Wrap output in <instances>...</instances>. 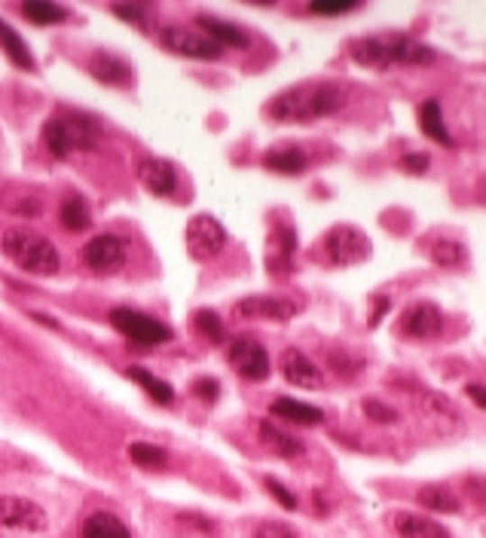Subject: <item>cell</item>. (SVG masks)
Returning <instances> with one entry per match:
<instances>
[{"label":"cell","instance_id":"1","mask_svg":"<svg viewBox=\"0 0 486 538\" xmlns=\"http://www.w3.org/2000/svg\"><path fill=\"white\" fill-rule=\"evenodd\" d=\"M343 107H346V89L340 83L321 80V83H300L279 92L266 110L279 123H312L321 120V116H334Z\"/></svg>","mask_w":486,"mask_h":538},{"label":"cell","instance_id":"2","mask_svg":"<svg viewBox=\"0 0 486 538\" xmlns=\"http://www.w3.org/2000/svg\"><path fill=\"white\" fill-rule=\"evenodd\" d=\"M101 141V125L83 110H61L43 125V144L56 160L96 150Z\"/></svg>","mask_w":486,"mask_h":538},{"label":"cell","instance_id":"3","mask_svg":"<svg viewBox=\"0 0 486 538\" xmlns=\"http://www.w3.org/2000/svg\"><path fill=\"white\" fill-rule=\"evenodd\" d=\"M0 248L19 269L31 275H56L61 266L59 248L46 236L25 227H10L0 236Z\"/></svg>","mask_w":486,"mask_h":538},{"label":"cell","instance_id":"4","mask_svg":"<svg viewBox=\"0 0 486 538\" xmlns=\"http://www.w3.org/2000/svg\"><path fill=\"white\" fill-rule=\"evenodd\" d=\"M325 257L331 266H358L371 257V239L364 229L352 224H336L325 236Z\"/></svg>","mask_w":486,"mask_h":538},{"label":"cell","instance_id":"5","mask_svg":"<svg viewBox=\"0 0 486 538\" xmlns=\"http://www.w3.org/2000/svg\"><path fill=\"white\" fill-rule=\"evenodd\" d=\"M111 324L125 339H132V343H141V346H160V343H169L171 339V328L162 321L151 319V315L138 312V310H129V306H120V310L111 312Z\"/></svg>","mask_w":486,"mask_h":538},{"label":"cell","instance_id":"6","mask_svg":"<svg viewBox=\"0 0 486 538\" xmlns=\"http://www.w3.org/2000/svg\"><path fill=\"white\" fill-rule=\"evenodd\" d=\"M226 245V229L215 215H196L187 224V255L199 264L217 257Z\"/></svg>","mask_w":486,"mask_h":538},{"label":"cell","instance_id":"7","mask_svg":"<svg viewBox=\"0 0 486 538\" xmlns=\"http://www.w3.org/2000/svg\"><path fill=\"white\" fill-rule=\"evenodd\" d=\"M125 260H129V242L116 233H98L83 245V264L101 275L123 269Z\"/></svg>","mask_w":486,"mask_h":538},{"label":"cell","instance_id":"8","mask_svg":"<svg viewBox=\"0 0 486 538\" xmlns=\"http://www.w3.org/2000/svg\"><path fill=\"white\" fill-rule=\"evenodd\" d=\"M160 46L175 55H184V59H202V61H215L221 59V46L211 43L206 34L199 31H190L184 25H166L160 31Z\"/></svg>","mask_w":486,"mask_h":538},{"label":"cell","instance_id":"9","mask_svg":"<svg viewBox=\"0 0 486 538\" xmlns=\"http://www.w3.org/2000/svg\"><path fill=\"white\" fill-rule=\"evenodd\" d=\"M0 529H10V533H43L46 511L25 496H0Z\"/></svg>","mask_w":486,"mask_h":538},{"label":"cell","instance_id":"10","mask_svg":"<svg viewBox=\"0 0 486 538\" xmlns=\"http://www.w3.org/2000/svg\"><path fill=\"white\" fill-rule=\"evenodd\" d=\"M226 358L236 367V374L242 379H248V383H263V379L270 376V355L251 337L233 339L230 349H226Z\"/></svg>","mask_w":486,"mask_h":538},{"label":"cell","instance_id":"11","mask_svg":"<svg viewBox=\"0 0 486 538\" xmlns=\"http://www.w3.org/2000/svg\"><path fill=\"white\" fill-rule=\"evenodd\" d=\"M236 319L245 321H288L300 312V303L285 297H266V294H251L236 303Z\"/></svg>","mask_w":486,"mask_h":538},{"label":"cell","instance_id":"12","mask_svg":"<svg viewBox=\"0 0 486 538\" xmlns=\"http://www.w3.org/2000/svg\"><path fill=\"white\" fill-rule=\"evenodd\" d=\"M398 328H401L404 337L413 339H435L441 337L444 330V312L437 310L428 300H419V303H410L398 319Z\"/></svg>","mask_w":486,"mask_h":538},{"label":"cell","instance_id":"13","mask_svg":"<svg viewBox=\"0 0 486 538\" xmlns=\"http://www.w3.org/2000/svg\"><path fill=\"white\" fill-rule=\"evenodd\" d=\"M281 376L288 379L297 389H321L325 385V370L300 349H285L279 358Z\"/></svg>","mask_w":486,"mask_h":538},{"label":"cell","instance_id":"14","mask_svg":"<svg viewBox=\"0 0 486 538\" xmlns=\"http://www.w3.org/2000/svg\"><path fill=\"white\" fill-rule=\"evenodd\" d=\"M417 407L422 416H428L431 422H435L437 431L450 434V431H459L462 429V413L459 407L453 404L446 394L441 392H431V389H419L417 392Z\"/></svg>","mask_w":486,"mask_h":538},{"label":"cell","instance_id":"15","mask_svg":"<svg viewBox=\"0 0 486 538\" xmlns=\"http://www.w3.org/2000/svg\"><path fill=\"white\" fill-rule=\"evenodd\" d=\"M138 178L153 196H162V199L178 190L175 165H171L169 160H160V156H147V160H141L138 162Z\"/></svg>","mask_w":486,"mask_h":538},{"label":"cell","instance_id":"16","mask_svg":"<svg viewBox=\"0 0 486 538\" xmlns=\"http://www.w3.org/2000/svg\"><path fill=\"white\" fill-rule=\"evenodd\" d=\"M386 43H389L391 65H413L417 68V65H431V61L437 59V52L431 50L428 43H422L410 34H389Z\"/></svg>","mask_w":486,"mask_h":538},{"label":"cell","instance_id":"17","mask_svg":"<svg viewBox=\"0 0 486 538\" xmlns=\"http://www.w3.org/2000/svg\"><path fill=\"white\" fill-rule=\"evenodd\" d=\"M391 526L401 538H453V533L444 524L413 511H395L391 514Z\"/></svg>","mask_w":486,"mask_h":538},{"label":"cell","instance_id":"18","mask_svg":"<svg viewBox=\"0 0 486 538\" xmlns=\"http://www.w3.org/2000/svg\"><path fill=\"white\" fill-rule=\"evenodd\" d=\"M89 74L96 77L98 83H107V86H129L132 83V65L107 50H98L89 59Z\"/></svg>","mask_w":486,"mask_h":538},{"label":"cell","instance_id":"19","mask_svg":"<svg viewBox=\"0 0 486 538\" xmlns=\"http://www.w3.org/2000/svg\"><path fill=\"white\" fill-rule=\"evenodd\" d=\"M196 25L202 28V34H206L211 43L221 46V50L224 46H236V50H248L251 46V37L245 34V31H242L239 25H233V22H226V19H217V15H199Z\"/></svg>","mask_w":486,"mask_h":538},{"label":"cell","instance_id":"20","mask_svg":"<svg viewBox=\"0 0 486 538\" xmlns=\"http://www.w3.org/2000/svg\"><path fill=\"white\" fill-rule=\"evenodd\" d=\"M306 153L297 144H279L263 156V165L276 175H303L306 172Z\"/></svg>","mask_w":486,"mask_h":538},{"label":"cell","instance_id":"21","mask_svg":"<svg viewBox=\"0 0 486 538\" xmlns=\"http://www.w3.org/2000/svg\"><path fill=\"white\" fill-rule=\"evenodd\" d=\"M270 410H272V416L285 419V422H294V425H321L325 422V413H321L318 407H312V404H306V401H297V398H276Z\"/></svg>","mask_w":486,"mask_h":538},{"label":"cell","instance_id":"22","mask_svg":"<svg viewBox=\"0 0 486 538\" xmlns=\"http://www.w3.org/2000/svg\"><path fill=\"white\" fill-rule=\"evenodd\" d=\"M257 434H261V444L270 450V453H276L281 459H297V456L306 453L303 441H297L294 434L281 431L279 425H272V422H261Z\"/></svg>","mask_w":486,"mask_h":538},{"label":"cell","instance_id":"23","mask_svg":"<svg viewBox=\"0 0 486 538\" xmlns=\"http://www.w3.org/2000/svg\"><path fill=\"white\" fill-rule=\"evenodd\" d=\"M352 59L362 68H376V70H389V43L386 37H362V41L352 43Z\"/></svg>","mask_w":486,"mask_h":538},{"label":"cell","instance_id":"24","mask_svg":"<svg viewBox=\"0 0 486 538\" xmlns=\"http://www.w3.org/2000/svg\"><path fill=\"white\" fill-rule=\"evenodd\" d=\"M419 505L435 514H459L462 511V502L456 496V489H450L446 484H426L417 493Z\"/></svg>","mask_w":486,"mask_h":538},{"label":"cell","instance_id":"25","mask_svg":"<svg viewBox=\"0 0 486 538\" xmlns=\"http://www.w3.org/2000/svg\"><path fill=\"white\" fill-rule=\"evenodd\" d=\"M83 538H132V533L116 514L96 511L83 520Z\"/></svg>","mask_w":486,"mask_h":538},{"label":"cell","instance_id":"26","mask_svg":"<svg viewBox=\"0 0 486 538\" xmlns=\"http://www.w3.org/2000/svg\"><path fill=\"white\" fill-rule=\"evenodd\" d=\"M419 129L426 132L431 141H437V144L456 147L453 134L446 132V125H444V114H441V105H437V98H428L426 105L419 107Z\"/></svg>","mask_w":486,"mask_h":538},{"label":"cell","instance_id":"27","mask_svg":"<svg viewBox=\"0 0 486 538\" xmlns=\"http://www.w3.org/2000/svg\"><path fill=\"white\" fill-rule=\"evenodd\" d=\"M59 220H61V227H65L68 233H83V229L92 224L89 205H86V199H83V196H77V193H68L65 199H61V211H59Z\"/></svg>","mask_w":486,"mask_h":538},{"label":"cell","instance_id":"28","mask_svg":"<svg viewBox=\"0 0 486 538\" xmlns=\"http://www.w3.org/2000/svg\"><path fill=\"white\" fill-rule=\"evenodd\" d=\"M125 376L132 379V383H138L141 389H144L156 404H171L175 401V389L166 383V379H160V376H153L151 370H144V367H129L125 370Z\"/></svg>","mask_w":486,"mask_h":538},{"label":"cell","instance_id":"29","mask_svg":"<svg viewBox=\"0 0 486 538\" xmlns=\"http://www.w3.org/2000/svg\"><path fill=\"white\" fill-rule=\"evenodd\" d=\"M428 255H431V264H435V266H441V269H459V266H465L468 248L459 239H437L435 245H431Z\"/></svg>","mask_w":486,"mask_h":538},{"label":"cell","instance_id":"30","mask_svg":"<svg viewBox=\"0 0 486 538\" xmlns=\"http://www.w3.org/2000/svg\"><path fill=\"white\" fill-rule=\"evenodd\" d=\"M22 15L34 25H59V22L68 19V10L52 0H25L22 4Z\"/></svg>","mask_w":486,"mask_h":538},{"label":"cell","instance_id":"31","mask_svg":"<svg viewBox=\"0 0 486 538\" xmlns=\"http://www.w3.org/2000/svg\"><path fill=\"white\" fill-rule=\"evenodd\" d=\"M0 46L6 50V55H10L13 65H19V68H25V70L34 68V59H31L25 41H22V37L15 34V31L6 25L4 19H0Z\"/></svg>","mask_w":486,"mask_h":538},{"label":"cell","instance_id":"32","mask_svg":"<svg viewBox=\"0 0 486 538\" xmlns=\"http://www.w3.org/2000/svg\"><path fill=\"white\" fill-rule=\"evenodd\" d=\"M129 459L138 465V468H162V465L169 462V456H166V450H160V447H153V444H144V441H135V444L129 447Z\"/></svg>","mask_w":486,"mask_h":538},{"label":"cell","instance_id":"33","mask_svg":"<svg viewBox=\"0 0 486 538\" xmlns=\"http://www.w3.org/2000/svg\"><path fill=\"white\" fill-rule=\"evenodd\" d=\"M327 364H331L334 374L343 376V379H355L364 370V361L358 358V355L346 352V349H331V352H327Z\"/></svg>","mask_w":486,"mask_h":538},{"label":"cell","instance_id":"34","mask_svg":"<svg viewBox=\"0 0 486 538\" xmlns=\"http://www.w3.org/2000/svg\"><path fill=\"white\" fill-rule=\"evenodd\" d=\"M193 324H196V330L208 339V343H221V339H224V321H221V315H217V312L199 310L193 315Z\"/></svg>","mask_w":486,"mask_h":538},{"label":"cell","instance_id":"35","mask_svg":"<svg viewBox=\"0 0 486 538\" xmlns=\"http://www.w3.org/2000/svg\"><path fill=\"white\" fill-rule=\"evenodd\" d=\"M362 410H364V416L371 419L373 425H395L398 419H401L395 407H389V404H382V401H376V398H364L362 401Z\"/></svg>","mask_w":486,"mask_h":538},{"label":"cell","instance_id":"36","mask_svg":"<svg viewBox=\"0 0 486 538\" xmlns=\"http://www.w3.org/2000/svg\"><path fill=\"white\" fill-rule=\"evenodd\" d=\"M272 248H276V255L279 257H288L291 260V255L297 251V233H294V227H288V224H279L276 229H272Z\"/></svg>","mask_w":486,"mask_h":538},{"label":"cell","instance_id":"37","mask_svg":"<svg viewBox=\"0 0 486 538\" xmlns=\"http://www.w3.org/2000/svg\"><path fill=\"white\" fill-rule=\"evenodd\" d=\"M352 10H358L355 0H316V4H309V13L316 15H340Z\"/></svg>","mask_w":486,"mask_h":538},{"label":"cell","instance_id":"38","mask_svg":"<svg viewBox=\"0 0 486 538\" xmlns=\"http://www.w3.org/2000/svg\"><path fill=\"white\" fill-rule=\"evenodd\" d=\"M254 538H300L294 526L281 524V520H266L254 529Z\"/></svg>","mask_w":486,"mask_h":538},{"label":"cell","instance_id":"39","mask_svg":"<svg viewBox=\"0 0 486 538\" xmlns=\"http://www.w3.org/2000/svg\"><path fill=\"white\" fill-rule=\"evenodd\" d=\"M114 15H120V19L132 22L135 28H147V10L141 4H116L111 6Z\"/></svg>","mask_w":486,"mask_h":538},{"label":"cell","instance_id":"40","mask_svg":"<svg viewBox=\"0 0 486 538\" xmlns=\"http://www.w3.org/2000/svg\"><path fill=\"white\" fill-rule=\"evenodd\" d=\"M266 489H270V496L276 498V502H279L285 511H294V508H297V496H294L285 484H279L276 478H266Z\"/></svg>","mask_w":486,"mask_h":538},{"label":"cell","instance_id":"41","mask_svg":"<svg viewBox=\"0 0 486 538\" xmlns=\"http://www.w3.org/2000/svg\"><path fill=\"white\" fill-rule=\"evenodd\" d=\"M428 165H431L428 153H407V156H401V169L410 172V175H426Z\"/></svg>","mask_w":486,"mask_h":538},{"label":"cell","instance_id":"42","mask_svg":"<svg viewBox=\"0 0 486 538\" xmlns=\"http://www.w3.org/2000/svg\"><path fill=\"white\" fill-rule=\"evenodd\" d=\"M193 392L199 394L202 401H217V392H221V385H217V379H211V376H202V379H196L193 383Z\"/></svg>","mask_w":486,"mask_h":538},{"label":"cell","instance_id":"43","mask_svg":"<svg viewBox=\"0 0 486 538\" xmlns=\"http://www.w3.org/2000/svg\"><path fill=\"white\" fill-rule=\"evenodd\" d=\"M389 306H391V300L389 297H376L373 300V312H371V328H380V321H382V315L389 312Z\"/></svg>","mask_w":486,"mask_h":538},{"label":"cell","instance_id":"44","mask_svg":"<svg viewBox=\"0 0 486 538\" xmlns=\"http://www.w3.org/2000/svg\"><path fill=\"white\" fill-rule=\"evenodd\" d=\"M465 394H468V398H472L481 410H486V385H481V383H468V385H465Z\"/></svg>","mask_w":486,"mask_h":538}]
</instances>
